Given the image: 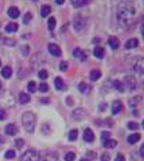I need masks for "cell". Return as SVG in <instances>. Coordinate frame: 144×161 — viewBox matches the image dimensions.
Listing matches in <instances>:
<instances>
[{
    "label": "cell",
    "mask_w": 144,
    "mask_h": 161,
    "mask_svg": "<svg viewBox=\"0 0 144 161\" xmlns=\"http://www.w3.org/2000/svg\"><path fill=\"white\" fill-rule=\"evenodd\" d=\"M142 127L144 128V120H143V122H142Z\"/></svg>",
    "instance_id": "obj_51"
},
{
    "label": "cell",
    "mask_w": 144,
    "mask_h": 161,
    "mask_svg": "<svg viewBox=\"0 0 144 161\" xmlns=\"http://www.w3.org/2000/svg\"><path fill=\"white\" fill-rule=\"evenodd\" d=\"M117 146V141L115 139H107L104 142V147L106 148H114Z\"/></svg>",
    "instance_id": "obj_23"
},
{
    "label": "cell",
    "mask_w": 144,
    "mask_h": 161,
    "mask_svg": "<svg viewBox=\"0 0 144 161\" xmlns=\"http://www.w3.org/2000/svg\"><path fill=\"white\" fill-rule=\"evenodd\" d=\"M93 54L97 58L103 59L104 58V49L102 46H95L93 49Z\"/></svg>",
    "instance_id": "obj_18"
},
{
    "label": "cell",
    "mask_w": 144,
    "mask_h": 161,
    "mask_svg": "<svg viewBox=\"0 0 144 161\" xmlns=\"http://www.w3.org/2000/svg\"><path fill=\"white\" fill-rule=\"evenodd\" d=\"M6 118V112L3 109H0V120H4Z\"/></svg>",
    "instance_id": "obj_45"
},
{
    "label": "cell",
    "mask_w": 144,
    "mask_h": 161,
    "mask_svg": "<svg viewBox=\"0 0 144 161\" xmlns=\"http://www.w3.org/2000/svg\"><path fill=\"white\" fill-rule=\"evenodd\" d=\"M6 158L8 159H12L16 156V152L14 150H8L7 153H6Z\"/></svg>",
    "instance_id": "obj_38"
},
{
    "label": "cell",
    "mask_w": 144,
    "mask_h": 161,
    "mask_svg": "<svg viewBox=\"0 0 144 161\" xmlns=\"http://www.w3.org/2000/svg\"><path fill=\"white\" fill-rule=\"evenodd\" d=\"M140 137H140V134L135 133V134L130 135V136L128 137L127 140H128V142H129L130 145H134V144H136L138 141H140Z\"/></svg>",
    "instance_id": "obj_20"
},
{
    "label": "cell",
    "mask_w": 144,
    "mask_h": 161,
    "mask_svg": "<svg viewBox=\"0 0 144 161\" xmlns=\"http://www.w3.org/2000/svg\"><path fill=\"white\" fill-rule=\"evenodd\" d=\"M80 161H90V160H88V159H86V158H82Z\"/></svg>",
    "instance_id": "obj_49"
},
{
    "label": "cell",
    "mask_w": 144,
    "mask_h": 161,
    "mask_svg": "<svg viewBox=\"0 0 144 161\" xmlns=\"http://www.w3.org/2000/svg\"><path fill=\"white\" fill-rule=\"evenodd\" d=\"M139 46V40L136 37L133 38H130L129 40H127V42L125 43V48L126 49H132L135 48Z\"/></svg>",
    "instance_id": "obj_13"
},
{
    "label": "cell",
    "mask_w": 144,
    "mask_h": 161,
    "mask_svg": "<svg viewBox=\"0 0 144 161\" xmlns=\"http://www.w3.org/2000/svg\"><path fill=\"white\" fill-rule=\"evenodd\" d=\"M73 118L75 119V120H82L84 117H85V115H86V112H85V110L84 109H76L75 110H74L73 111Z\"/></svg>",
    "instance_id": "obj_11"
},
{
    "label": "cell",
    "mask_w": 144,
    "mask_h": 161,
    "mask_svg": "<svg viewBox=\"0 0 144 161\" xmlns=\"http://www.w3.org/2000/svg\"><path fill=\"white\" fill-rule=\"evenodd\" d=\"M39 91L41 93H46L48 90H49V86H48L47 83H41L39 85Z\"/></svg>",
    "instance_id": "obj_32"
},
{
    "label": "cell",
    "mask_w": 144,
    "mask_h": 161,
    "mask_svg": "<svg viewBox=\"0 0 144 161\" xmlns=\"http://www.w3.org/2000/svg\"><path fill=\"white\" fill-rule=\"evenodd\" d=\"M8 15L11 17V18H17L20 16V11L16 7H11L8 8Z\"/></svg>",
    "instance_id": "obj_17"
},
{
    "label": "cell",
    "mask_w": 144,
    "mask_h": 161,
    "mask_svg": "<svg viewBox=\"0 0 144 161\" xmlns=\"http://www.w3.org/2000/svg\"><path fill=\"white\" fill-rule=\"evenodd\" d=\"M78 137V130L77 129H73L69 132V136H68V138L69 140L71 141H74Z\"/></svg>",
    "instance_id": "obj_31"
},
{
    "label": "cell",
    "mask_w": 144,
    "mask_h": 161,
    "mask_svg": "<svg viewBox=\"0 0 144 161\" xmlns=\"http://www.w3.org/2000/svg\"><path fill=\"white\" fill-rule=\"evenodd\" d=\"M15 143H16V147H18V148H21V147L24 146V144H25L24 139H22V138H17V139H16Z\"/></svg>",
    "instance_id": "obj_40"
},
{
    "label": "cell",
    "mask_w": 144,
    "mask_h": 161,
    "mask_svg": "<svg viewBox=\"0 0 144 161\" xmlns=\"http://www.w3.org/2000/svg\"><path fill=\"white\" fill-rule=\"evenodd\" d=\"M5 131H6V134H8V136H15L17 133L18 128H17L16 125H15V124H8L6 126Z\"/></svg>",
    "instance_id": "obj_12"
},
{
    "label": "cell",
    "mask_w": 144,
    "mask_h": 161,
    "mask_svg": "<svg viewBox=\"0 0 144 161\" xmlns=\"http://www.w3.org/2000/svg\"><path fill=\"white\" fill-rule=\"evenodd\" d=\"M140 155L142 158H144V144H142L140 148Z\"/></svg>",
    "instance_id": "obj_46"
},
{
    "label": "cell",
    "mask_w": 144,
    "mask_h": 161,
    "mask_svg": "<svg viewBox=\"0 0 144 161\" xmlns=\"http://www.w3.org/2000/svg\"><path fill=\"white\" fill-rule=\"evenodd\" d=\"M114 161H125V157H124L122 154H119V155L116 156V158H115Z\"/></svg>",
    "instance_id": "obj_44"
},
{
    "label": "cell",
    "mask_w": 144,
    "mask_h": 161,
    "mask_svg": "<svg viewBox=\"0 0 144 161\" xmlns=\"http://www.w3.org/2000/svg\"><path fill=\"white\" fill-rule=\"evenodd\" d=\"M22 124L26 131L33 133L36 125V117L31 111H26L22 115Z\"/></svg>",
    "instance_id": "obj_2"
},
{
    "label": "cell",
    "mask_w": 144,
    "mask_h": 161,
    "mask_svg": "<svg viewBox=\"0 0 144 161\" xmlns=\"http://www.w3.org/2000/svg\"><path fill=\"white\" fill-rule=\"evenodd\" d=\"M40 161H58V156L55 152H49L40 157Z\"/></svg>",
    "instance_id": "obj_9"
},
{
    "label": "cell",
    "mask_w": 144,
    "mask_h": 161,
    "mask_svg": "<svg viewBox=\"0 0 144 161\" xmlns=\"http://www.w3.org/2000/svg\"><path fill=\"white\" fill-rule=\"evenodd\" d=\"M75 154L74 152H68L64 156V160L65 161H74L75 160Z\"/></svg>",
    "instance_id": "obj_33"
},
{
    "label": "cell",
    "mask_w": 144,
    "mask_h": 161,
    "mask_svg": "<svg viewBox=\"0 0 144 161\" xmlns=\"http://www.w3.org/2000/svg\"><path fill=\"white\" fill-rule=\"evenodd\" d=\"M78 88H79V90H80L81 93H82V94H88V93H90L92 87H91V86L88 85L87 83L82 82V83L79 84Z\"/></svg>",
    "instance_id": "obj_19"
},
{
    "label": "cell",
    "mask_w": 144,
    "mask_h": 161,
    "mask_svg": "<svg viewBox=\"0 0 144 161\" xmlns=\"http://www.w3.org/2000/svg\"><path fill=\"white\" fill-rule=\"evenodd\" d=\"M38 77L41 79H46L48 77V72L45 69H42L38 72Z\"/></svg>",
    "instance_id": "obj_36"
},
{
    "label": "cell",
    "mask_w": 144,
    "mask_h": 161,
    "mask_svg": "<svg viewBox=\"0 0 144 161\" xmlns=\"http://www.w3.org/2000/svg\"><path fill=\"white\" fill-rule=\"evenodd\" d=\"M95 123L99 125V126H104V127H109L111 128L112 125V121L110 118H106L104 120H99V121H95Z\"/></svg>",
    "instance_id": "obj_29"
},
{
    "label": "cell",
    "mask_w": 144,
    "mask_h": 161,
    "mask_svg": "<svg viewBox=\"0 0 144 161\" xmlns=\"http://www.w3.org/2000/svg\"><path fill=\"white\" fill-rule=\"evenodd\" d=\"M134 70L139 73V74H143L144 73V58H140L136 60L134 64Z\"/></svg>",
    "instance_id": "obj_7"
},
{
    "label": "cell",
    "mask_w": 144,
    "mask_h": 161,
    "mask_svg": "<svg viewBox=\"0 0 144 161\" xmlns=\"http://www.w3.org/2000/svg\"><path fill=\"white\" fill-rule=\"evenodd\" d=\"M83 139L86 142H92L94 139V134L91 128H86L83 133Z\"/></svg>",
    "instance_id": "obj_14"
},
{
    "label": "cell",
    "mask_w": 144,
    "mask_h": 161,
    "mask_svg": "<svg viewBox=\"0 0 144 161\" xmlns=\"http://www.w3.org/2000/svg\"><path fill=\"white\" fill-rule=\"evenodd\" d=\"M107 106H108L107 103L103 102V103H101V104H100V106H99V109H100L101 111H104V110L106 109V107H107Z\"/></svg>",
    "instance_id": "obj_43"
},
{
    "label": "cell",
    "mask_w": 144,
    "mask_h": 161,
    "mask_svg": "<svg viewBox=\"0 0 144 161\" xmlns=\"http://www.w3.org/2000/svg\"><path fill=\"white\" fill-rule=\"evenodd\" d=\"M47 24H48V28H49V30H50V31H53V30L55 29L56 26V18H55L54 17H49Z\"/></svg>",
    "instance_id": "obj_30"
},
{
    "label": "cell",
    "mask_w": 144,
    "mask_h": 161,
    "mask_svg": "<svg viewBox=\"0 0 144 161\" xmlns=\"http://www.w3.org/2000/svg\"><path fill=\"white\" fill-rule=\"evenodd\" d=\"M6 31L8 33H14L16 32L18 29V25L16 23H9L7 27H6Z\"/></svg>",
    "instance_id": "obj_24"
},
{
    "label": "cell",
    "mask_w": 144,
    "mask_h": 161,
    "mask_svg": "<svg viewBox=\"0 0 144 161\" xmlns=\"http://www.w3.org/2000/svg\"><path fill=\"white\" fill-rule=\"evenodd\" d=\"M71 3L74 8H82V7L87 6L90 2L89 1H85V0H72Z\"/></svg>",
    "instance_id": "obj_21"
},
{
    "label": "cell",
    "mask_w": 144,
    "mask_h": 161,
    "mask_svg": "<svg viewBox=\"0 0 144 161\" xmlns=\"http://www.w3.org/2000/svg\"><path fill=\"white\" fill-rule=\"evenodd\" d=\"M136 14L135 8L129 2H121L118 6L117 18L123 28H127L131 26L132 20Z\"/></svg>",
    "instance_id": "obj_1"
},
{
    "label": "cell",
    "mask_w": 144,
    "mask_h": 161,
    "mask_svg": "<svg viewBox=\"0 0 144 161\" xmlns=\"http://www.w3.org/2000/svg\"><path fill=\"white\" fill-rule=\"evenodd\" d=\"M108 44L112 49H118L120 46V41L116 36H110L108 38Z\"/></svg>",
    "instance_id": "obj_15"
},
{
    "label": "cell",
    "mask_w": 144,
    "mask_h": 161,
    "mask_svg": "<svg viewBox=\"0 0 144 161\" xmlns=\"http://www.w3.org/2000/svg\"><path fill=\"white\" fill-rule=\"evenodd\" d=\"M128 128L130 130H136L140 128V125L135 121H130V122L128 123Z\"/></svg>",
    "instance_id": "obj_35"
},
{
    "label": "cell",
    "mask_w": 144,
    "mask_h": 161,
    "mask_svg": "<svg viewBox=\"0 0 144 161\" xmlns=\"http://www.w3.org/2000/svg\"><path fill=\"white\" fill-rule=\"evenodd\" d=\"M56 3L58 5H63L64 3V0H56Z\"/></svg>",
    "instance_id": "obj_48"
},
{
    "label": "cell",
    "mask_w": 144,
    "mask_h": 161,
    "mask_svg": "<svg viewBox=\"0 0 144 161\" xmlns=\"http://www.w3.org/2000/svg\"><path fill=\"white\" fill-rule=\"evenodd\" d=\"M101 161H110V156L108 153H104L101 156Z\"/></svg>",
    "instance_id": "obj_42"
},
{
    "label": "cell",
    "mask_w": 144,
    "mask_h": 161,
    "mask_svg": "<svg viewBox=\"0 0 144 161\" xmlns=\"http://www.w3.org/2000/svg\"><path fill=\"white\" fill-rule=\"evenodd\" d=\"M1 75L5 77V78H9L10 77H11V75H12V68H10V67H8V66H7V67H5L3 69H2V71H1Z\"/></svg>",
    "instance_id": "obj_25"
},
{
    "label": "cell",
    "mask_w": 144,
    "mask_h": 161,
    "mask_svg": "<svg viewBox=\"0 0 144 161\" xmlns=\"http://www.w3.org/2000/svg\"><path fill=\"white\" fill-rule=\"evenodd\" d=\"M102 77V72L99 69H93L90 72V80L91 81H97Z\"/></svg>",
    "instance_id": "obj_16"
},
{
    "label": "cell",
    "mask_w": 144,
    "mask_h": 161,
    "mask_svg": "<svg viewBox=\"0 0 144 161\" xmlns=\"http://www.w3.org/2000/svg\"><path fill=\"white\" fill-rule=\"evenodd\" d=\"M27 88L31 93H34L36 91V84L34 81H30L27 85Z\"/></svg>",
    "instance_id": "obj_34"
},
{
    "label": "cell",
    "mask_w": 144,
    "mask_h": 161,
    "mask_svg": "<svg viewBox=\"0 0 144 161\" xmlns=\"http://www.w3.org/2000/svg\"><path fill=\"white\" fill-rule=\"evenodd\" d=\"M73 55H74V57L75 58L79 59V60L82 61V62H84V61L87 59V56H86L85 52H84L82 49H81L80 47H76V48L74 50Z\"/></svg>",
    "instance_id": "obj_6"
},
{
    "label": "cell",
    "mask_w": 144,
    "mask_h": 161,
    "mask_svg": "<svg viewBox=\"0 0 144 161\" xmlns=\"http://www.w3.org/2000/svg\"><path fill=\"white\" fill-rule=\"evenodd\" d=\"M40 155L36 150L28 149L21 156L20 161H40Z\"/></svg>",
    "instance_id": "obj_3"
},
{
    "label": "cell",
    "mask_w": 144,
    "mask_h": 161,
    "mask_svg": "<svg viewBox=\"0 0 144 161\" xmlns=\"http://www.w3.org/2000/svg\"><path fill=\"white\" fill-rule=\"evenodd\" d=\"M110 137H111V134L109 133V132H107V131H104L103 133H102V140L104 142L105 140H107V139H110Z\"/></svg>",
    "instance_id": "obj_41"
},
{
    "label": "cell",
    "mask_w": 144,
    "mask_h": 161,
    "mask_svg": "<svg viewBox=\"0 0 144 161\" xmlns=\"http://www.w3.org/2000/svg\"><path fill=\"white\" fill-rule=\"evenodd\" d=\"M30 99H31V97H30V96L28 94L20 93V95H19V102H20V104H22V105L27 104L30 101Z\"/></svg>",
    "instance_id": "obj_22"
},
{
    "label": "cell",
    "mask_w": 144,
    "mask_h": 161,
    "mask_svg": "<svg viewBox=\"0 0 144 161\" xmlns=\"http://www.w3.org/2000/svg\"><path fill=\"white\" fill-rule=\"evenodd\" d=\"M140 30H141L142 36H144V17H143V18H142V23H141V26H140Z\"/></svg>",
    "instance_id": "obj_47"
},
{
    "label": "cell",
    "mask_w": 144,
    "mask_h": 161,
    "mask_svg": "<svg viewBox=\"0 0 144 161\" xmlns=\"http://www.w3.org/2000/svg\"><path fill=\"white\" fill-rule=\"evenodd\" d=\"M123 109V105H122V102L120 101V100H115L113 103H112V112L113 115H117L119 114Z\"/></svg>",
    "instance_id": "obj_8"
},
{
    "label": "cell",
    "mask_w": 144,
    "mask_h": 161,
    "mask_svg": "<svg viewBox=\"0 0 144 161\" xmlns=\"http://www.w3.org/2000/svg\"><path fill=\"white\" fill-rule=\"evenodd\" d=\"M113 87L116 90L119 92H123L124 91V83H122L121 80H114L113 81Z\"/></svg>",
    "instance_id": "obj_26"
},
{
    "label": "cell",
    "mask_w": 144,
    "mask_h": 161,
    "mask_svg": "<svg viewBox=\"0 0 144 161\" xmlns=\"http://www.w3.org/2000/svg\"><path fill=\"white\" fill-rule=\"evenodd\" d=\"M59 68H60L61 71L65 72V71L67 70V68H68V63H67L66 61H62V62L60 63Z\"/></svg>",
    "instance_id": "obj_37"
},
{
    "label": "cell",
    "mask_w": 144,
    "mask_h": 161,
    "mask_svg": "<svg viewBox=\"0 0 144 161\" xmlns=\"http://www.w3.org/2000/svg\"><path fill=\"white\" fill-rule=\"evenodd\" d=\"M74 27L77 32L83 30L84 27H86V18L81 15L76 16L74 18Z\"/></svg>",
    "instance_id": "obj_4"
},
{
    "label": "cell",
    "mask_w": 144,
    "mask_h": 161,
    "mask_svg": "<svg viewBox=\"0 0 144 161\" xmlns=\"http://www.w3.org/2000/svg\"><path fill=\"white\" fill-rule=\"evenodd\" d=\"M55 86L56 87V89L58 90H62L64 87V80L60 77H57L56 79H55Z\"/></svg>",
    "instance_id": "obj_28"
},
{
    "label": "cell",
    "mask_w": 144,
    "mask_h": 161,
    "mask_svg": "<svg viewBox=\"0 0 144 161\" xmlns=\"http://www.w3.org/2000/svg\"><path fill=\"white\" fill-rule=\"evenodd\" d=\"M0 67H1V60H0Z\"/></svg>",
    "instance_id": "obj_52"
},
{
    "label": "cell",
    "mask_w": 144,
    "mask_h": 161,
    "mask_svg": "<svg viewBox=\"0 0 144 161\" xmlns=\"http://www.w3.org/2000/svg\"><path fill=\"white\" fill-rule=\"evenodd\" d=\"M50 13H51V8L49 6L44 5L41 8V16H42V17H46Z\"/></svg>",
    "instance_id": "obj_27"
},
{
    "label": "cell",
    "mask_w": 144,
    "mask_h": 161,
    "mask_svg": "<svg viewBox=\"0 0 144 161\" xmlns=\"http://www.w3.org/2000/svg\"><path fill=\"white\" fill-rule=\"evenodd\" d=\"M2 88V83H1V81H0V89Z\"/></svg>",
    "instance_id": "obj_50"
},
{
    "label": "cell",
    "mask_w": 144,
    "mask_h": 161,
    "mask_svg": "<svg viewBox=\"0 0 144 161\" xmlns=\"http://www.w3.org/2000/svg\"><path fill=\"white\" fill-rule=\"evenodd\" d=\"M48 50H49L50 54L54 57H60L62 55V50L60 46L55 43H50L48 45Z\"/></svg>",
    "instance_id": "obj_5"
},
{
    "label": "cell",
    "mask_w": 144,
    "mask_h": 161,
    "mask_svg": "<svg viewBox=\"0 0 144 161\" xmlns=\"http://www.w3.org/2000/svg\"><path fill=\"white\" fill-rule=\"evenodd\" d=\"M124 80H125V84H126V86L129 87V89L133 90V89L136 88L137 82H136V79H135L134 77H131V76L126 77Z\"/></svg>",
    "instance_id": "obj_10"
},
{
    "label": "cell",
    "mask_w": 144,
    "mask_h": 161,
    "mask_svg": "<svg viewBox=\"0 0 144 161\" xmlns=\"http://www.w3.org/2000/svg\"><path fill=\"white\" fill-rule=\"evenodd\" d=\"M31 19H32V15H31V13L27 12V13L25 15V17H24L23 22H24L25 24H28V23L30 22V20H31Z\"/></svg>",
    "instance_id": "obj_39"
}]
</instances>
